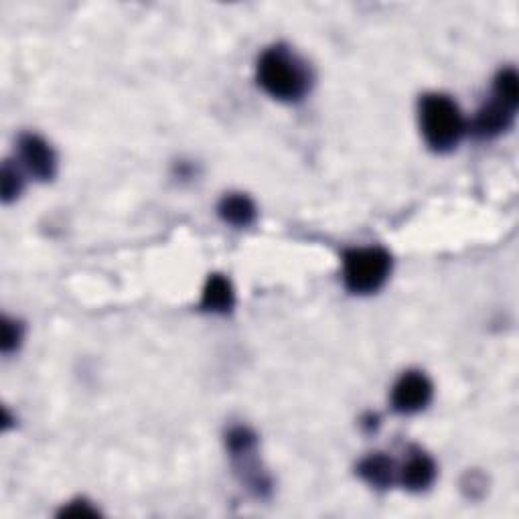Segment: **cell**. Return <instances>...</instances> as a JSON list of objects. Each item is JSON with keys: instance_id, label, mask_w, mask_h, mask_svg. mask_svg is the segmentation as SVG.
Returning <instances> with one entry per match:
<instances>
[{"instance_id": "obj_1", "label": "cell", "mask_w": 519, "mask_h": 519, "mask_svg": "<svg viewBox=\"0 0 519 519\" xmlns=\"http://www.w3.org/2000/svg\"><path fill=\"white\" fill-rule=\"evenodd\" d=\"M258 84L276 100L299 102L313 84L311 69L301 55L284 45L266 49L258 59Z\"/></svg>"}, {"instance_id": "obj_2", "label": "cell", "mask_w": 519, "mask_h": 519, "mask_svg": "<svg viewBox=\"0 0 519 519\" xmlns=\"http://www.w3.org/2000/svg\"><path fill=\"white\" fill-rule=\"evenodd\" d=\"M420 128L432 151L449 153L465 134V118L449 96L426 94L420 100Z\"/></svg>"}, {"instance_id": "obj_3", "label": "cell", "mask_w": 519, "mask_h": 519, "mask_svg": "<svg viewBox=\"0 0 519 519\" xmlns=\"http://www.w3.org/2000/svg\"><path fill=\"white\" fill-rule=\"evenodd\" d=\"M519 104V80L515 69H503L495 78L493 98L477 112L473 132L479 138H495L505 132L515 116Z\"/></svg>"}, {"instance_id": "obj_4", "label": "cell", "mask_w": 519, "mask_h": 519, "mask_svg": "<svg viewBox=\"0 0 519 519\" xmlns=\"http://www.w3.org/2000/svg\"><path fill=\"white\" fill-rule=\"evenodd\" d=\"M392 270V256L378 246L353 248L343 256V280L355 294H372L384 286Z\"/></svg>"}, {"instance_id": "obj_5", "label": "cell", "mask_w": 519, "mask_h": 519, "mask_svg": "<svg viewBox=\"0 0 519 519\" xmlns=\"http://www.w3.org/2000/svg\"><path fill=\"white\" fill-rule=\"evenodd\" d=\"M228 451L232 453V459L236 461V469L242 475V481L258 495L264 497L270 493V479L268 475L258 467L256 461V434L246 426H236L228 432Z\"/></svg>"}, {"instance_id": "obj_6", "label": "cell", "mask_w": 519, "mask_h": 519, "mask_svg": "<svg viewBox=\"0 0 519 519\" xmlns=\"http://www.w3.org/2000/svg\"><path fill=\"white\" fill-rule=\"evenodd\" d=\"M432 392V384L422 372H408L392 390V406L400 414H416L430 404Z\"/></svg>"}, {"instance_id": "obj_7", "label": "cell", "mask_w": 519, "mask_h": 519, "mask_svg": "<svg viewBox=\"0 0 519 519\" xmlns=\"http://www.w3.org/2000/svg\"><path fill=\"white\" fill-rule=\"evenodd\" d=\"M19 155L27 171L39 181H51L55 177L57 159L53 148L37 134H23L19 138Z\"/></svg>"}, {"instance_id": "obj_8", "label": "cell", "mask_w": 519, "mask_h": 519, "mask_svg": "<svg viewBox=\"0 0 519 519\" xmlns=\"http://www.w3.org/2000/svg\"><path fill=\"white\" fill-rule=\"evenodd\" d=\"M436 477L434 461L420 449H412L406 463L398 467V481L410 491H424Z\"/></svg>"}, {"instance_id": "obj_9", "label": "cell", "mask_w": 519, "mask_h": 519, "mask_svg": "<svg viewBox=\"0 0 519 519\" xmlns=\"http://www.w3.org/2000/svg\"><path fill=\"white\" fill-rule=\"evenodd\" d=\"M234 303H236V296H234L232 282L221 274L209 276L201 296V309L209 313L226 315L234 309Z\"/></svg>"}, {"instance_id": "obj_10", "label": "cell", "mask_w": 519, "mask_h": 519, "mask_svg": "<svg viewBox=\"0 0 519 519\" xmlns=\"http://www.w3.org/2000/svg\"><path fill=\"white\" fill-rule=\"evenodd\" d=\"M357 473L363 481H367L369 485L378 487V489H386V487H390L398 481L396 461L382 455V453L369 455L367 459H363L357 467Z\"/></svg>"}, {"instance_id": "obj_11", "label": "cell", "mask_w": 519, "mask_h": 519, "mask_svg": "<svg viewBox=\"0 0 519 519\" xmlns=\"http://www.w3.org/2000/svg\"><path fill=\"white\" fill-rule=\"evenodd\" d=\"M219 217L230 226L248 228L256 221V205L244 193H230L219 201Z\"/></svg>"}, {"instance_id": "obj_12", "label": "cell", "mask_w": 519, "mask_h": 519, "mask_svg": "<svg viewBox=\"0 0 519 519\" xmlns=\"http://www.w3.org/2000/svg\"><path fill=\"white\" fill-rule=\"evenodd\" d=\"M3 179H0V183H3V199L5 203H11L13 199H17L23 191V179H21V173L7 161L3 165V175H0Z\"/></svg>"}, {"instance_id": "obj_13", "label": "cell", "mask_w": 519, "mask_h": 519, "mask_svg": "<svg viewBox=\"0 0 519 519\" xmlns=\"http://www.w3.org/2000/svg\"><path fill=\"white\" fill-rule=\"evenodd\" d=\"M23 339V327L17 321L5 319L3 321V351L11 353L13 349H17L21 345Z\"/></svg>"}, {"instance_id": "obj_14", "label": "cell", "mask_w": 519, "mask_h": 519, "mask_svg": "<svg viewBox=\"0 0 519 519\" xmlns=\"http://www.w3.org/2000/svg\"><path fill=\"white\" fill-rule=\"evenodd\" d=\"M63 515H67V517H94V515H98V511L96 509H92L86 501H76V503H71L67 509H63L61 511Z\"/></svg>"}]
</instances>
